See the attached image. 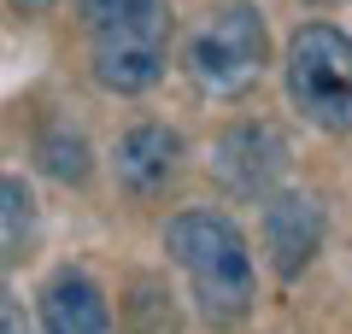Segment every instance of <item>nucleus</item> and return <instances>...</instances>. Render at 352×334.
<instances>
[{"mask_svg": "<svg viewBox=\"0 0 352 334\" xmlns=\"http://www.w3.org/2000/svg\"><path fill=\"white\" fill-rule=\"evenodd\" d=\"M41 164H47L53 176H59V182H82L88 176V147H82V135H71V141H47V147H41Z\"/></svg>", "mask_w": 352, "mask_h": 334, "instance_id": "10", "label": "nucleus"}, {"mask_svg": "<svg viewBox=\"0 0 352 334\" xmlns=\"http://www.w3.org/2000/svg\"><path fill=\"white\" fill-rule=\"evenodd\" d=\"M0 334H30V322H24V311H18V299L0 287Z\"/></svg>", "mask_w": 352, "mask_h": 334, "instance_id": "11", "label": "nucleus"}, {"mask_svg": "<svg viewBox=\"0 0 352 334\" xmlns=\"http://www.w3.org/2000/svg\"><path fill=\"white\" fill-rule=\"evenodd\" d=\"M41 334H112L106 293L82 270H59L41 287Z\"/></svg>", "mask_w": 352, "mask_h": 334, "instance_id": "7", "label": "nucleus"}, {"mask_svg": "<svg viewBox=\"0 0 352 334\" xmlns=\"http://www.w3.org/2000/svg\"><path fill=\"white\" fill-rule=\"evenodd\" d=\"M270 65V30L252 6H223L212 12L188 41V76L212 100H241Z\"/></svg>", "mask_w": 352, "mask_h": 334, "instance_id": "4", "label": "nucleus"}, {"mask_svg": "<svg viewBox=\"0 0 352 334\" xmlns=\"http://www.w3.org/2000/svg\"><path fill=\"white\" fill-rule=\"evenodd\" d=\"M164 252L176 258V270L188 276V293H194V305H200V317L212 329L247 322L258 276H252L247 235L223 211H176L164 223Z\"/></svg>", "mask_w": 352, "mask_h": 334, "instance_id": "1", "label": "nucleus"}, {"mask_svg": "<svg viewBox=\"0 0 352 334\" xmlns=\"http://www.w3.org/2000/svg\"><path fill=\"white\" fill-rule=\"evenodd\" d=\"M282 159H288V147H282L276 129H264V124H241L235 135L217 147V170H223V182L235 188V194H270Z\"/></svg>", "mask_w": 352, "mask_h": 334, "instance_id": "8", "label": "nucleus"}, {"mask_svg": "<svg viewBox=\"0 0 352 334\" xmlns=\"http://www.w3.org/2000/svg\"><path fill=\"white\" fill-rule=\"evenodd\" d=\"M6 6H12V12H24V18H36V12H47L53 0H6Z\"/></svg>", "mask_w": 352, "mask_h": 334, "instance_id": "13", "label": "nucleus"}, {"mask_svg": "<svg viewBox=\"0 0 352 334\" xmlns=\"http://www.w3.org/2000/svg\"><path fill=\"white\" fill-rule=\"evenodd\" d=\"M112 170H118V182H124L135 199L164 194V188L176 182V170H182V135L164 129V124H135L124 141H118Z\"/></svg>", "mask_w": 352, "mask_h": 334, "instance_id": "5", "label": "nucleus"}, {"mask_svg": "<svg viewBox=\"0 0 352 334\" xmlns=\"http://www.w3.org/2000/svg\"><path fill=\"white\" fill-rule=\"evenodd\" d=\"M88 30H94V82L106 94H147L170 65L176 18L164 0H124L112 18Z\"/></svg>", "mask_w": 352, "mask_h": 334, "instance_id": "3", "label": "nucleus"}, {"mask_svg": "<svg viewBox=\"0 0 352 334\" xmlns=\"http://www.w3.org/2000/svg\"><path fill=\"white\" fill-rule=\"evenodd\" d=\"M36 229H41V223H36V194H30L18 176L0 170V276L30 258Z\"/></svg>", "mask_w": 352, "mask_h": 334, "instance_id": "9", "label": "nucleus"}, {"mask_svg": "<svg viewBox=\"0 0 352 334\" xmlns=\"http://www.w3.org/2000/svg\"><path fill=\"white\" fill-rule=\"evenodd\" d=\"M288 100L311 129L352 135V36L335 24H300L288 36Z\"/></svg>", "mask_w": 352, "mask_h": 334, "instance_id": "2", "label": "nucleus"}, {"mask_svg": "<svg viewBox=\"0 0 352 334\" xmlns=\"http://www.w3.org/2000/svg\"><path fill=\"white\" fill-rule=\"evenodd\" d=\"M317 241H323V211H317V199L276 194L270 205H264V247H270V258H276V276L294 282V276L317 258Z\"/></svg>", "mask_w": 352, "mask_h": 334, "instance_id": "6", "label": "nucleus"}, {"mask_svg": "<svg viewBox=\"0 0 352 334\" xmlns=\"http://www.w3.org/2000/svg\"><path fill=\"white\" fill-rule=\"evenodd\" d=\"M317 6H329V0H317Z\"/></svg>", "mask_w": 352, "mask_h": 334, "instance_id": "14", "label": "nucleus"}, {"mask_svg": "<svg viewBox=\"0 0 352 334\" xmlns=\"http://www.w3.org/2000/svg\"><path fill=\"white\" fill-rule=\"evenodd\" d=\"M76 6H82V18H88V24H100V18H112L118 6H124V0H76Z\"/></svg>", "mask_w": 352, "mask_h": 334, "instance_id": "12", "label": "nucleus"}]
</instances>
